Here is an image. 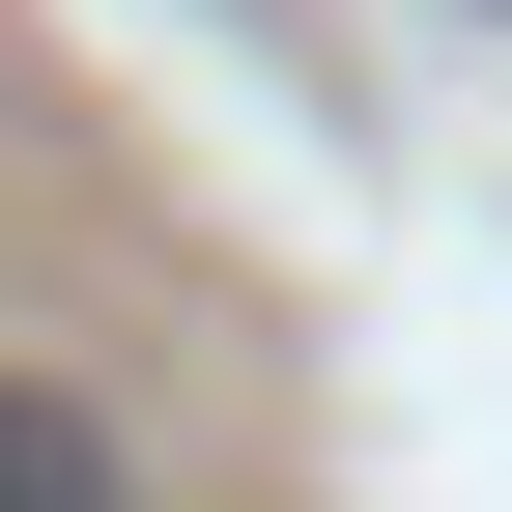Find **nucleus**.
Here are the masks:
<instances>
[{
  "instance_id": "f257e3e1",
  "label": "nucleus",
  "mask_w": 512,
  "mask_h": 512,
  "mask_svg": "<svg viewBox=\"0 0 512 512\" xmlns=\"http://www.w3.org/2000/svg\"><path fill=\"white\" fill-rule=\"evenodd\" d=\"M0 512H143V456H114L57 370H0Z\"/></svg>"
}]
</instances>
